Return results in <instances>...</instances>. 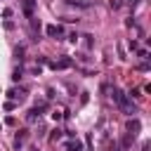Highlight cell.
Returning a JSON list of instances; mask_svg holds the SVG:
<instances>
[{
	"mask_svg": "<svg viewBox=\"0 0 151 151\" xmlns=\"http://www.w3.org/2000/svg\"><path fill=\"white\" fill-rule=\"evenodd\" d=\"M83 38H85V45H87V47H92V45H94V40H92V35H83Z\"/></svg>",
	"mask_w": 151,
	"mask_h": 151,
	"instance_id": "12",
	"label": "cell"
},
{
	"mask_svg": "<svg viewBox=\"0 0 151 151\" xmlns=\"http://www.w3.org/2000/svg\"><path fill=\"white\" fill-rule=\"evenodd\" d=\"M127 130H134V132H137V130H139V120H130V123H127ZM134 132H132V134H134Z\"/></svg>",
	"mask_w": 151,
	"mask_h": 151,
	"instance_id": "10",
	"label": "cell"
},
{
	"mask_svg": "<svg viewBox=\"0 0 151 151\" xmlns=\"http://www.w3.org/2000/svg\"><path fill=\"white\" fill-rule=\"evenodd\" d=\"M14 54H17V59H24V47H17Z\"/></svg>",
	"mask_w": 151,
	"mask_h": 151,
	"instance_id": "13",
	"label": "cell"
},
{
	"mask_svg": "<svg viewBox=\"0 0 151 151\" xmlns=\"http://www.w3.org/2000/svg\"><path fill=\"white\" fill-rule=\"evenodd\" d=\"M19 78H21V68H14L12 71V80H19Z\"/></svg>",
	"mask_w": 151,
	"mask_h": 151,
	"instance_id": "11",
	"label": "cell"
},
{
	"mask_svg": "<svg viewBox=\"0 0 151 151\" xmlns=\"http://www.w3.org/2000/svg\"><path fill=\"white\" fill-rule=\"evenodd\" d=\"M61 132H64V130H59V127H57V130H54V134H52V139H59V137H61Z\"/></svg>",
	"mask_w": 151,
	"mask_h": 151,
	"instance_id": "14",
	"label": "cell"
},
{
	"mask_svg": "<svg viewBox=\"0 0 151 151\" xmlns=\"http://www.w3.org/2000/svg\"><path fill=\"white\" fill-rule=\"evenodd\" d=\"M7 97H9V99H17V101H24V99H26V90H21V87H19V90L12 87V90L7 92Z\"/></svg>",
	"mask_w": 151,
	"mask_h": 151,
	"instance_id": "3",
	"label": "cell"
},
{
	"mask_svg": "<svg viewBox=\"0 0 151 151\" xmlns=\"http://www.w3.org/2000/svg\"><path fill=\"white\" fill-rule=\"evenodd\" d=\"M50 66H52L54 71H57V68H68V66H73V59H71V57H61L59 61H52Z\"/></svg>",
	"mask_w": 151,
	"mask_h": 151,
	"instance_id": "2",
	"label": "cell"
},
{
	"mask_svg": "<svg viewBox=\"0 0 151 151\" xmlns=\"http://www.w3.org/2000/svg\"><path fill=\"white\" fill-rule=\"evenodd\" d=\"M31 28H33L35 33H40V21H38L35 17H31Z\"/></svg>",
	"mask_w": 151,
	"mask_h": 151,
	"instance_id": "9",
	"label": "cell"
},
{
	"mask_svg": "<svg viewBox=\"0 0 151 151\" xmlns=\"http://www.w3.org/2000/svg\"><path fill=\"white\" fill-rule=\"evenodd\" d=\"M47 35H50V38H61V35H64V26L50 24V26H47Z\"/></svg>",
	"mask_w": 151,
	"mask_h": 151,
	"instance_id": "1",
	"label": "cell"
},
{
	"mask_svg": "<svg viewBox=\"0 0 151 151\" xmlns=\"http://www.w3.org/2000/svg\"><path fill=\"white\" fill-rule=\"evenodd\" d=\"M66 5H73V7H90L92 2H87V0H66Z\"/></svg>",
	"mask_w": 151,
	"mask_h": 151,
	"instance_id": "8",
	"label": "cell"
},
{
	"mask_svg": "<svg viewBox=\"0 0 151 151\" xmlns=\"http://www.w3.org/2000/svg\"><path fill=\"white\" fill-rule=\"evenodd\" d=\"M66 151H83V144H80L78 139H76V142L71 139V142H66Z\"/></svg>",
	"mask_w": 151,
	"mask_h": 151,
	"instance_id": "7",
	"label": "cell"
},
{
	"mask_svg": "<svg viewBox=\"0 0 151 151\" xmlns=\"http://www.w3.org/2000/svg\"><path fill=\"white\" fill-rule=\"evenodd\" d=\"M40 113H42V106H35V109H31V111L26 113V120H28V123H35V120L40 118Z\"/></svg>",
	"mask_w": 151,
	"mask_h": 151,
	"instance_id": "5",
	"label": "cell"
},
{
	"mask_svg": "<svg viewBox=\"0 0 151 151\" xmlns=\"http://www.w3.org/2000/svg\"><path fill=\"white\" fill-rule=\"evenodd\" d=\"M21 9H24V14L31 19V17H33V9H35V0H24V2H21Z\"/></svg>",
	"mask_w": 151,
	"mask_h": 151,
	"instance_id": "4",
	"label": "cell"
},
{
	"mask_svg": "<svg viewBox=\"0 0 151 151\" xmlns=\"http://www.w3.org/2000/svg\"><path fill=\"white\" fill-rule=\"evenodd\" d=\"M26 137H28V130H19V132H17V137H14V146H17V149H21V146H24V142H26Z\"/></svg>",
	"mask_w": 151,
	"mask_h": 151,
	"instance_id": "6",
	"label": "cell"
}]
</instances>
